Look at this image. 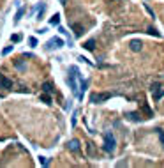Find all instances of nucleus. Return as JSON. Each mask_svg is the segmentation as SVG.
I'll return each mask as SVG.
<instances>
[{
  "mask_svg": "<svg viewBox=\"0 0 164 168\" xmlns=\"http://www.w3.org/2000/svg\"><path fill=\"white\" fill-rule=\"evenodd\" d=\"M28 43H30V46H37V39L35 37H28Z\"/></svg>",
  "mask_w": 164,
  "mask_h": 168,
  "instance_id": "nucleus-23",
  "label": "nucleus"
},
{
  "mask_svg": "<svg viewBox=\"0 0 164 168\" xmlns=\"http://www.w3.org/2000/svg\"><path fill=\"white\" fill-rule=\"evenodd\" d=\"M115 149H116V140H115V136H113L111 133H104V151L109 152V154H113Z\"/></svg>",
  "mask_w": 164,
  "mask_h": 168,
  "instance_id": "nucleus-1",
  "label": "nucleus"
},
{
  "mask_svg": "<svg viewBox=\"0 0 164 168\" xmlns=\"http://www.w3.org/2000/svg\"><path fill=\"white\" fill-rule=\"evenodd\" d=\"M21 16H23V9H19V11L16 12V16H14V22H16V23H18L19 19H21Z\"/></svg>",
  "mask_w": 164,
  "mask_h": 168,
  "instance_id": "nucleus-17",
  "label": "nucleus"
},
{
  "mask_svg": "<svg viewBox=\"0 0 164 168\" xmlns=\"http://www.w3.org/2000/svg\"><path fill=\"white\" fill-rule=\"evenodd\" d=\"M157 133H159V138H161V143H162V147H164V131H162V129H157Z\"/></svg>",
  "mask_w": 164,
  "mask_h": 168,
  "instance_id": "nucleus-19",
  "label": "nucleus"
},
{
  "mask_svg": "<svg viewBox=\"0 0 164 168\" xmlns=\"http://www.w3.org/2000/svg\"><path fill=\"white\" fill-rule=\"evenodd\" d=\"M148 34H150V35H155V37H159V35H161L155 28H148Z\"/></svg>",
  "mask_w": 164,
  "mask_h": 168,
  "instance_id": "nucleus-21",
  "label": "nucleus"
},
{
  "mask_svg": "<svg viewBox=\"0 0 164 168\" xmlns=\"http://www.w3.org/2000/svg\"><path fill=\"white\" fill-rule=\"evenodd\" d=\"M11 41H12V43H19L21 35H19V34H14V35H11Z\"/></svg>",
  "mask_w": 164,
  "mask_h": 168,
  "instance_id": "nucleus-16",
  "label": "nucleus"
},
{
  "mask_svg": "<svg viewBox=\"0 0 164 168\" xmlns=\"http://www.w3.org/2000/svg\"><path fill=\"white\" fill-rule=\"evenodd\" d=\"M0 89H12V81L6 76V74H2V73H0Z\"/></svg>",
  "mask_w": 164,
  "mask_h": 168,
  "instance_id": "nucleus-5",
  "label": "nucleus"
},
{
  "mask_svg": "<svg viewBox=\"0 0 164 168\" xmlns=\"http://www.w3.org/2000/svg\"><path fill=\"white\" fill-rule=\"evenodd\" d=\"M67 147H69V151H73V152H78L80 149H81V145H80V140H71L67 143Z\"/></svg>",
  "mask_w": 164,
  "mask_h": 168,
  "instance_id": "nucleus-10",
  "label": "nucleus"
},
{
  "mask_svg": "<svg viewBox=\"0 0 164 168\" xmlns=\"http://www.w3.org/2000/svg\"><path fill=\"white\" fill-rule=\"evenodd\" d=\"M44 9H46V6L42 4V6H41V9H39V12H37V19H41V16H42V12H44Z\"/></svg>",
  "mask_w": 164,
  "mask_h": 168,
  "instance_id": "nucleus-20",
  "label": "nucleus"
},
{
  "mask_svg": "<svg viewBox=\"0 0 164 168\" xmlns=\"http://www.w3.org/2000/svg\"><path fill=\"white\" fill-rule=\"evenodd\" d=\"M58 23H60V14L57 12V14H53V16L50 18V25H53V27H55V25H58Z\"/></svg>",
  "mask_w": 164,
  "mask_h": 168,
  "instance_id": "nucleus-12",
  "label": "nucleus"
},
{
  "mask_svg": "<svg viewBox=\"0 0 164 168\" xmlns=\"http://www.w3.org/2000/svg\"><path fill=\"white\" fill-rule=\"evenodd\" d=\"M39 163H41L42 166H48V165H50V161H48V158H39Z\"/></svg>",
  "mask_w": 164,
  "mask_h": 168,
  "instance_id": "nucleus-18",
  "label": "nucleus"
},
{
  "mask_svg": "<svg viewBox=\"0 0 164 168\" xmlns=\"http://www.w3.org/2000/svg\"><path fill=\"white\" fill-rule=\"evenodd\" d=\"M111 97V92H95V94H92L90 96V103L93 104H99V103H104Z\"/></svg>",
  "mask_w": 164,
  "mask_h": 168,
  "instance_id": "nucleus-2",
  "label": "nucleus"
},
{
  "mask_svg": "<svg viewBox=\"0 0 164 168\" xmlns=\"http://www.w3.org/2000/svg\"><path fill=\"white\" fill-rule=\"evenodd\" d=\"M93 46H95V41H93V39H88L86 43L83 44V48H85V50H88V51H92V50H93Z\"/></svg>",
  "mask_w": 164,
  "mask_h": 168,
  "instance_id": "nucleus-11",
  "label": "nucleus"
},
{
  "mask_svg": "<svg viewBox=\"0 0 164 168\" xmlns=\"http://www.w3.org/2000/svg\"><path fill=\"white\" fill-rule=\"evenodd\" d=\"M141 108H143V112H145V115H147V117L150 119V117H152V110L148 108V104H143V106H141Z\"/></svg>",
  "mask_w": 164,
  "mask_h": 168,
  "instance_id": "nucleus-15",
  "label": "nucleus"
},
{
  "mask_svg": "<svg viewBox=\"0 0 164 168\" xmlns=\"http://www.w3.org/2000/svg\"><path fill=\"white\" fill-rule=\"evenodd\" d=\"M152 96H154V101H159L164 96V85H161L159 81H155L152 85Z\"/></svg>",
  "mask_w": 164,
  "mask_h": 168,
  "instance_id": "nucleus-3",
  "label": "nucleus"
},
{
  "mask_svg": "<svg viewBox=\"0 0 164 168\" xmlns=\"http://www.w3.org/2000/svg\"><path fill=\"white\" fill-rule=\"evenodd\" d=\"M11 51H12V46H7V48H4V50H2V55H9Z\"/></svg>",
  "mask_w": 164,
  "mask_h": 168,
  "instance_id": "nucleus-22",
  "label": "nucleus"
},
{
  "mask_svg": "<svg viewBox=\"0 0 164 168\" xmlns=\"http://www.w3.org/2000/svg\"><path fill=\"white\" fill-rule=\"evenodd\" d=\"M86 149H88V154H90V156H93V145H92V143H88V145H86Z\"/></svg>",
  "mask_w": 164,
  "mask_h": 168,
  "instance_id": "nucleus-24",
  "label": "nucleus"
},
{
  "mask_svg": "<svg viewBox=\"0 0 164 168\" xmlns=\"http://www.w3.org/2000/svg\"><path fill=\"white\" fill-rule=\"evenodd\" d=\"M41 101H42V103H46V104H51V97H50V94L42 92V94H41Z\"/></svg>",
  "mask_w": 164,
  "mask_h": 168,
  "instance_id": "nucleus-13",
  "label": "nucleus"
},
{
  "mask_svg": "<svg viewBox=\"0 0 164 168\" xmlns=\"http://www.w3.org/2000/svg\"><path fill=\"white\" fill-rule=\"evenodd\" d=\"M129 46H131V50H132V51H141V48H143V43H141L139 39H132Z\"/></svg>",
  "mask_w": 164,
  "mask_h": 168,
  "instance_id": "nucleus-8",
  "label": "nucleus"
},
{
  "mask_svg": "<svg viewBox=\"0 0 164 168\" xmlns=\"http://www.w3.org/2000/svg\"><path fill=\"white\" fill-rule=\"evenodd\" d=\"M14 67L19 69V71H25V64H23L21 60H16V62H14Z\"/></svg>",
  "mask_w": 164,
  "mask_h": 168,
  "instance_id": "nucleus-14",
  "label": "nucleus"
},
{
  "mask_svg": "<svg viewBox=\"0 0 164 168\" xmlns=\"http://www.w3.org/2000/svg\"><path fill=\"white\" fill-rule=\"evenodd\" d=\"M41 89H42V92H46V94H53V92H55V85H53L51 81H44Z\"/></svg>",
  "mask_w": 164,
  "mask_h": 168,
  "instance_id": "nucleus-7",
  "label": "nucleus"
},
{
  "mask_svg": "<svg viewBox=\"0 0 164 168\" xmlns=\"http://www.w3.org/2000/svg\"><path fill=\"white\" fill-rule=\"evenodd\" d=\"M65 2H67V0H60V4H65Z\"/></svg>",
  "mask_w": 164,
  "mask_h": 168,
  "instance_id": "nucleus-25",
  "label": "nucleus"
},
{
  "mask_svg": "<svg viewBox=\"0 0 164 168\" xmlns=\"http://www.w3.org/2000/svg\"><path fill=\"white\" fill-rule=\"evenodd\" d=\"M71 28H73V32H74V35H76V37H81V35L85 34V28H83L80 23H73V25H71Z\"/></svg>",
  "mask_w": 164,
  "mask_h": 168,
  "instance_id": "nucleus-9",
  "label": "nucleus"
},
{
  "mask_svg": "<svg viewBox=\"0 0 164 168\" xmlns=\"http://www.w3.org/2000/svg\"><path fill=\"white\" fill-rule=\"evenodd\" d=\"M67 83H69V87H71L73 94H76V96H78V83H76V74H74V73H73V74H69Z\"/></svg>",
  "mask_w": 164,
  "mask_h": 168,
  "instance_id": "nucleus-4",
  "label": "nucleus"
},
{
  "mask_svg": "<svg viewBox=\"0 0 164 168\" xmlns=\"http://www.w3.org/2000/svg\"><path fill=\"white\" fill-rule=\"evenodd\" d=\"M64 44H65V43H64L62 37H53L50 43H48V48H50V50H51V48H62Z\"/></svg>",
  "mask_w": 164,
  "mask_h": 168,
  "instance_id": "nucleus-6",
  "label": "nucleus"
}]
</instances>
